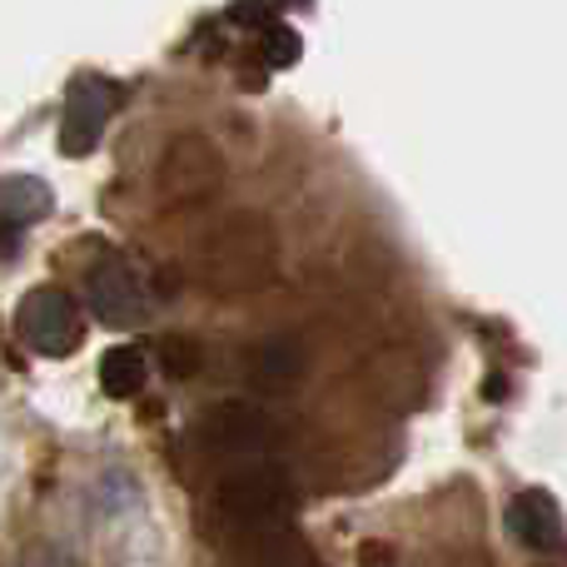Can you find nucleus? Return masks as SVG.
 I'll return each mask as SVG.
<instances>
[{"label":"nucleus","instance_id":"obj_1","mask_svg":"<svg viewBox=\"0 0 567 567\" xmlns=\"http://www.w3.org/2000/svg\"><path fill=\"white\" fill-rule=\"evenodd\" d=\"M275 259H279V249L265 219L235 215L209 235L205 255H199V275H205L209 293H249L259 284H269Z\"/></svg>","mask_w":567,"mask_h":567},{"label":"nucleus","instance_id":"obj_2","mask_svg":"<svg viewBox=\"0 0 567 567\" xmlns=\"http://www.w3.org/2000/svg\"><path fill=\"white\" fill-rule=\"evenodd\" d=\"M215 508L229 528L249 533H269V528H284L299 508V488L293 478L279 468V463H245L235 468L215 493Z\"/></svg>","mask_w":567,"mask_h":567},{"label":"nucleus","instance_id":"obj_3","mask_svg":"<svg viewBox=\"0 0 567 567\" xmlns=\"http://www.w3.org/2000/svg\"><path fill=\"white\" fill-rule=\"evenodd\" d=\"M16 333L40 359H70L85 339V309L60 284H40L16 303Z\"/></svg>","mask_w":567,"mask_h":567},{"label":"nucleus","instance_id":"obj_4","mask_svg":"<svg viewBox=\"0 0 567 567\" xmlns=\"http://www.w3.org/2000/svg\"><path fill=\"white\" fill-rule=\"evenodd\" d=\"M199 443L219 458H249L265 463L279 449V419L249 399H225L199 413Z\"/></svg>","mask_w":567,"mask_h":567},{"label":"nucleus","instance_id":"obj_5","mask_svg":"<svg viewBox=\"0 0 567 567\" xmlns=\"http://www.w3.org/2000/svg\"><path fill=\"white\" fill-rule=\"evenodd\" d=\"M125 90L110 75H75L65 90V105H60V155L80 159L105 140L110 120H115Z\"/></svg>","mask_w":567,"mask_h":567},{"label":"nucleus","instance_id":"obj_6","mask_svg":"<svg viewBox=\"0 0 567 567\" xmlns=\"http://www.w3.org/2000/svg\"><path fill=\"white\" fill-rule=\"evenodd\" d=\"M85 299H90V313L110 329H135V323L150 319V293H145V279L140 269L130 265L125 255L105 249L95 265L85 269Z\"/></svg>","mask_w":567,"mask_h":567},{"label":"nucleus","instance_id":"obj_7","mask_svg":"<svg viewBox=\"0 0 567 567\" xmlns=\"http://www.w3.org/2000/svg\"><path fill=\"white\" fill-rule=\"evenodd\" d=\"M225 185V159L205 135H175L159 159V195L169 205H205Z\"/></svg>","mask_w":567,"mask_h":567},{"label":"nucleus","instance_id":"obj_8","mask_svg":"<svg viewBox=\"0 0 567 567\" xmlns=\"http://www.w3.org/2000/svg\"><path fill=\"white\" fill-rule=\"evenodd\" d=\"M503 518H508V533L518 548L538 553V558H553L563 548V508L548 488H523Z\"/></svg>","mask_w":567,"mask_h":567},{"label":"nucleus","instance_id":"obj_9","mask_svg":"<svg viewBox=\"0 0 567 567\" xmlns=\"http://www.w3.org/2000/svg\"><path fill=\"white\" fill-rule=\"evenodd\" d=\"M55 209L45 179L35 175H0V255H20V235Z\"/></svg>","mask_w":567,"mask_h":567},{"label":"nucleus","instance_id":"obj_10","mask_svg":"<svg viewBox=\"0 0 567 567\" xmlns=\"http://www.w3.org/2000/svg\"><path fill=\"white\" fill-rule=\"evenodd\" d=\"M245 567H323V563L309 548V538L293 523H284V528H269V533H249Z\"/></svg>","mask_w":567,"mask_h":567},{"label":"nucleus","instance_id":"obj_11","mask_svg":"<svg viewBox=\"0 0 567 567\" xmlns=\"http://www.w3.org/2000/svg\"><path fill=\"white\" fill-rule=\"evenodd\" d=\"M299 373H303V343L289 339V333L249 349V379H255L259 389H289Z\"/></svg>","mask_w":567,"mask_h":567},{"label":"nucleus","instance_id":"obj_12","mask_svg":"<svg viewBox=\"0 0 567 567\" xmlns=\"http://www.w3.org/2000/svg\"><path fill=\"white\" fill-rule=\"evenodd\" d=\"M145 373H150L145 349H135V343H115V349L100 359V389H105V399L130 403L140 389H145Z\"/></svg>","mask_w":567,"mask_h":567},{"label":"nucleus","instance_id":"obj_13","mask_svg":"<svg viewBox=\"0 0 567 567\" xmlns=\"http://www.w3.org/2000/svg\"><path fill=\"white\" fill-rule=\"evenodd\" d=\"M259 55L269 60L275 70H289V65H299V55H303V45H299V30L293 25H284V20H265V35H259Z\"/></svg>","mask_w":567,"mask_h":567},{"label":"nucleus","instance_id":"obj_14","mask_svg":"<svg viewBox=\"0 0 567 567\" xmlns=\"http://www.w3.org/2000/svg\"><path fill=\"white\" fill-rule=\"evenodd\" d=\"M199 359H205V349H199L189 333H175V339L159 343V369H165L169 379H195Z\"/></svg>","mask_w":567,"mask_h":567}]
</instances>
